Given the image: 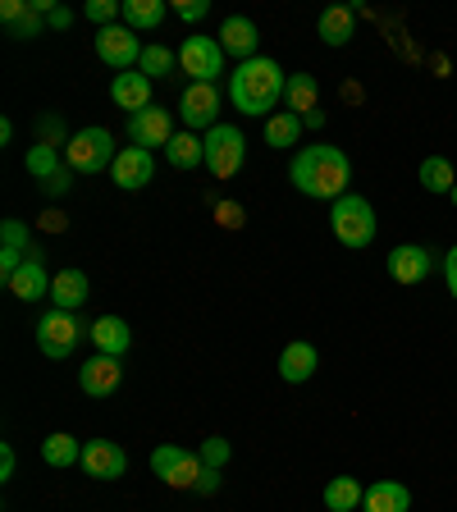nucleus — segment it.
Wrapping results in <instances>:
<instances>
[{
    "label": "nucleus",
    "mask_w": 457,
    "mask_h": 512,
    "mask_svg": "<svg viewBox=\"0 0 457 512\" xmlns=\"http://www.w3.org/2000/svg\"><path fill=\"white\" fill-rule=\"evenodd\" d=\"M256 42H261V32H256V23L243 19V14H229V19L220 23V46H224V55H238V64L256 60Z\"/></svg>",
    "instance_id": "obj_17"
},
{
    "label": "nucleus",
    "mask_w": 457,
    "mask_h": 512,
    "mask_svg": "<svg viewBox=\"0 0 457 512\" xmlns=\"http://www.w3.org/2000/svg\"><path fill=\"white\" fill-rule=\"evenodd\" d=\"M69 188H74V170H55L51 179L42 183V192H46V197H64V192H69Z\"/></svg>",
    "instance_id": "obj_38"
},
{
    "label": "nucleus",
    "mask_w": 457,
    "mask_h": 512,
    "mask_svg": "<svg viewBox=\"0 0 457 512\" xmlns=\"http://www.w3.org/2000/svg\"><path fill=\"white\" fill-rule=\"evenodd\" d=\"M320 366V352L316 343L298 339V343H288L284 352H279V375H284V384H307L311 375H316Z\"/></svg>",
    "instance_id": "obj_21"
},
{
    "label": "nucleus",
    "mask_w": 457,
    "mask_h": 512,
    "mask_svg": "<svg viewBox=\"0 0 457 512\" xmlns=\"http://www.w3.org/2000/svg\"><path fill=\"white\" fill-rule=\"evenodd\" d=\"M83 14H87L92 23H101V28H110V23L119 19V5H115V0H87Z\"/></svg>",
    "instance_id": "obj_35"
},
{
    "label": "nucleus",
    "mask_w": 457,
    "mask_h": 512,
    "mask_svg": "<svg viewBox=\"0 0 457 512\" xmlns=\"http://www.w3.org/2000/svg\"><path fill=\"white\" fill-rule=\"evenodd\" d=\"M174 64H179V55H174L170 46L151 42L147 51H142V64H138V69L151 78V83H156V78H170V74H174Z\"/></svg>",
    "instance_id": "obj_33"
},
{
    "label": "nucleus",
    "mask_w": 457,
    "mask_h": 512,
    "mask_svg": "<svg viewBox=\"0 0 457 512\" xmlns=\"http://www.w3.org/2000/svg\"><path fill=\"white\" fill-rule=\"evenodd\" d=\"M229 453H234V448H229V439H220V435L202 439V448H197V458H202L211 471H220L224 462H229Z\"/></svg>",
    "instance_id": "obj_34"
},
{
    "label": "nucleus",
    "mask_w": 457,
    "mask_h": 512,
    "mask_svg": "<svg viewBox=\"0 0 457 512\" xmlns=\"http://www.w3.org/2000/svg\"><path fill=\"white\" fill-rule=\"evenodd\" d=\"M42 462L46 467H55V471H69L74 462H83V444H78L74 435H46L42 439Z\"/></svg>",
    "instance_id": "obj_29"
},
{
    "label": "nucleus",
    "mask_w": 457,
    "mask_h": 512,
    "mask_svg": "<svg viewBox=\"0 0 457 512\" xmlns=\"http://www.w3.org/2000/svg\"><path fill=\"white\" fill-rule=\"evenodd\" d=\"M128 467V453L115 444V439H92L83 444V471L96 480H119Z\"/></svg>",
    "instance_id": "obj_16"
},
{
    "label": "nucleus",
    "mask_w": 457,
    "mask_h": 512,
    "mask_svg": "<svg viewBox=\"0 0 457 512\" xmlns=\"http://www.w3.org/2000/svg\"><path fill=\"white\" fill-rule=\"evenodd\" d=\"M115 138H110L101 124H87V128H78L74 138L64 142V160H69V170L74 174H101V170H110L115 165Z\"/></svg>",
    "instance_id": "obj_4"
},
{
    "label": "nucleus",
    "mask_w": 457,
    "mask_h": 512,
    "mask_svg": "<svg viewBox=\"0 0 457 512\" xmlns=\"http://www.w3.org/2000/svg\"><path fill=\"white\" fill-rule=\"evenodd\" d=\"M69 23H74V10H69V5H55L51 14H46V28H69Z\"/></svg>",
    "instance_id": "obj_41"
},
{
    "label": "nucleus",
    "mask_w": 457,
    "mask_h": 512,
    "mask_svg": "<svg viewBox=\"0 0 457 512\" xmlns=\"http://www.w3.org/2000/svg\"><path fill=\"white\" fill-rule=\"evenodd\" d=\"M87 293H92V284H87V275L83 270H60L55 275V284H51V302H55V311H78L87 302Z\"/></svg>",
    "instance_id": "obj_24"
},
{
    "label": "nucleus",
    "mask_w": 457,
    "mask_h": 512,
    "mask_svg": "<svg viewBox=\"0 0 457 512\" xmlns=\"http://www.w3.org/2000/svg\"><path fill=\"white\" fill-rule=\"evenodd\" d=\"M412 508V490L398 485V480H375L366 485V499H362V512H407Z\"/></svg>",
    "instance_id": "obj_23"
},
{
    "label": "nucleus",
    "mask_w": 457,
    "mask_h": 512,
    "mask_svg": "<svg viewBox=\"0 0 457 512\" xmlns=\"http://www.w3.org/2000/svg\"><path fill=\"white\" fill-rule=\"evenodd\" d=\"M55 170H64V160H60V147L55 142H37V147L28 151V174L37 183H46Z\"/></svg>",
    "instance_id": "obj_32"
},
{
    "label": "nucleus",
    "mask_w": 457,
    "mask_h": 512,
    "mask_svg": "<svg viewBox=\"0 0 457 512\" xmlns=\"http://www.w3.org/2000/svg\"><path fill=\"white\" fill-rule=\"evenodd\" d=\"M206 14H211L206 0H174V19H183V23H197V19H206Z\"/></svg>",
    "instance_id": "obj_36"
},
{
    "label": "nucleus",
    "mask_w": 457,
    "mask_h": 512,
    "mask_svg": "<svg viewBox=\"0 0 457 512\" xmlns=\"http://www.w3.org/2000/svg\"><path fill=\"white\" fill-rule=\"evenodd\" d=\"M302 128H307V124H302V115H293V110H279V115L266 119V147H275V151L298 147Z\"/></svg>",
    "instance_id": "obj_30"
},
{
    "label": "nucleus",
    "mask_w": 457,
    "mask_h": 512,
    "mask_svg": "<svg viewBox=\"0 0 457 512\" xmlns=\"http://www.w3.org/2000/svg\"><path fill=\"white\" fill-rule=\"evenodd\" d=\"M284 83H288L284 69L275 60H266V55H256V60H243L229 74V101L243 115H270L284 101Z\"/></svg>",
    "instance_id": "obj_2"
},
{
    "label": "nucleus",
    "mask_w": 457,
    "mask_h": 512,
    "mask_svg": "<svg viewBox=\"0 0 457 512\" xmlns=\"http://www.w3.org/2000/svg\"><path fill=\"white\" fill-rule=\"evenodd\" d=\"M51 284H55V275H46V266H42V256H37V252H32L10 279H5V288H10L19 302H42V298H51Z\"/></svg>",
    "instance_id": "obj_15"
},
{
    "label": "nucleus",
    "mask_w": 457,
    "mask_h": 512,
    "mask_svg": "<svg viewBox=\"0 0 457 512\" xmlns=\"http://www.w3.org/2000/svg\"><path fill=\"white\" fill-rule=\"evenodd\" d=\"M165 14H170V5L165 0H124L119 5V19H124V28L133 32H151L165 23Z\"/></svg>",
    "instance_id": "obj_27"
},
{
    "label": "nucleus",
    "mask_w": 457,
    "mask_h": 512,
    "mask_svg": "<svg viewBox=\"0 0 457 512\" xmlns=\"http://www.w3.org/2000/svg\"><path fill=\"white\" fill-rule=\"evenodd\" d=\"M110 101H115L119 110H128V115H138V110L151 106V78L142 74V69H128V74H115V83H110Z\"/></svg>",
    "instance_id": "obj_18"
},
{
    "label": "nucleus",
    "mask_w": 457,
    "mask_h": 512,
    "mask_svg": "<svg viewBox=\"0 0 457 512\" xmlns=\"http://www.w3.org/2000/svg\"><path fill=\"white\" fill-rule=\"evenodd\" d=\"M448 202H453V206H457V188H453V192H448Z\"/></svg>",
    "instance_id": "obj_46"
},
{
    "label": "nucleus",
    "mask_w": 457,
    "mask_h": 512,
    "mask_svg": "<svg viewBox=\"0 0 457 512\" xmlns=\"http://www.w3.org/2000/svg\"><path fill=\"white\" fill-rule=\"evenodd\" d=\"M151 471H156L170 490H197V480H202L206 462L192 453V448H179V444H160L151 453Z\"/></svg>",
    "instance_id": "obj_7"
},
{
    "label": "nucleus",
    "mask_w": 457,
    "mask_h": 512,
    "mask_svg": "<svg viewBox=\"0 0 457 512\" xmlns=\"http://www.w3.org/2000/svg\"><path fill=\"white\" fill-rule=\"evenodd\" d=\"M215 115H220V87L215 83H188L179 96V119L192 128H202V133H211L215 128Z\"/></svg>",
    "instance_id": "obj_11"
},
{
    "label": "nucleus",
    "mask_w": 457,
    "mask_h": 512,
    "mask_svg": "<svg viewBox=\"0 0 457 512\" xmlns=\"http://www.w3.org/2000/svg\"><path fill=\"white\" fill-rule=\"evenodd\" d=\"M302 124H307V128H316V133H320V128H325V110H311V115L302 119Z\"/></svg>",
    "instance_id": "obj_45"
},
{
    "label": "nucleus",
    "mask_w": 457,
    "mask_h": 512,
    "mask_svg": "<svg viewBox=\"0 0 457 512\" xmlns=\"http://www.w3.org/2000/svg\"><path fill=\"white\" fill-rule=\"evenodd\" d=\"M330 229H334V238H339L343 247L362 252V247L375 243V229H380V220H375V206L366 202L362 192H343L339 202L330 206Z\"/></svg>",
    "instance_id": "obj_3"
},
{
    "label": "nucleus",
    "mask_w": 457,
    "mask_h": 512,
    "mask_svg": "<svg viewBox=\"0 0 457 512\" xmlns=\"http://www.w3.org/2000/svg\"><path fill=\"white\" fill-rule=\"evenodd\" d=\"M284 110H293V115L307 119L311 110H320V83L311 74H288L284 83Z\"/></svg>",
    "instance_id": "obj_25"
},
{
    "label": "nucleus",
    "mask_w": 457,
    "mask_h": 512,
    "mask_svg": "<svg viewBox=\"0 0 457 512\" xmlns=\"http://www.w3.org/2000/svg\"><path fill=\"white\" fill-rule=\"evenodd\" d=\"M0 238H5V247H23V252H32L23 220H5V224H0Z\"/></svg>",
    "instance_id": "obj_37"
},
{
    "label": "nucleus",
    "mask_w": 457,
    "mask_h": 512,
    "mask_svg": "<svg viewBox=\"0 0 457 512\" xmlns=\"http://www.w3.org/2000/svg\"><path fill=\"white\" fill-rule=\"evenodd\" d=\"M92 330V325H83L78 320V311H46L42 320H37V348L46 352V357H55V362H64L69 352L78 348V339Z\"/></svg>",
    "instance_id": "obj_5"
},
{
    "label": "nucleus",
    "mask_w": 457,
    "mask_h": 512,
    "mask_svg": "<svg viewBox=\"0 0 457 512\" xmlns=\"http://www.w3.org/2000/svg\"><path fill=\"white\" fill-rule=\"evenodd\" d=\"M288 179H293V188L302 192V197H311V202H339L343 192H352V160L343 147H325V142H316V147H302L298 156L288 160Z\"/></svg>",
    "instance_id": "obj_1"
},
{
    "label": "nucleus",
    "mask_w": 457,
    "mask_h": 512,
    "mask_svg": "<svg viewBox=\"0 0 457 512\" xmlns=\"http://www.w3.org/2000/svg\"><path fill=\"white\" fill-rule=\"evenodd\" d=\"M87 339L96 343V352H106V357H124V352L133 348V330H128L124 316H96Z\"/></svg>",
    "instance_id": "obj_19"
},
{
    "label": "nucleus",
    "mask_w": 457,
    "mask_h": 512,
    "mask_svg": "<svg viewBox=\"0 0 457 512\" xmlns=\"http://www.w3.org/2000/svg\"><path fill=\"white\" fill-rule=\"evenodd\" d=\"M215 490H220V471L206 467V471H202V480H197V494H215Z\"/></svg>",
    "instance_id": "obj_44"
},
{
    "label": "nucleus",
    "mask_w": 457,
    "mask_h": 512,
    "mask_svg": "<svg viewBox=\"0 0 457 512\" xmlns=\"http://www.w3.org/2000/svg\"><path fill=\"white\" fill-rule=\"evenodd\" d=\"M320 499H325V508L330 512H357L366 499V485L357 476H334L325 490H320Z\"/></svg>",
    "instance_id": "obj_26"
},
{
    "label": "nucleus",
    "mask_w": 457,
    "mask_h": 512,
    "mask_svg": "<svg viewBox=\"0 0 457 512\" xmlns=\"http://www.w3.org/2000/svg\"><path fill=\"white\" fill-rule=\"evenodd\" d=\"M179 69L188 74V83H215L224 74V46L220 37H183L179 46Z\"/></svg>",
    "instance_id": "obj_8"
},
{
    "label": "nucleus",
    "mask_w": 457,
    "mask_h": 512,
    "mask_svg": "<svg viewBox=\"0 0 457 512\" xmlns=\"http://www.w3.org/2000/svg\"><path fill=\"white\" fill-rule=\"evenodd\" d=\"M435 252H430V247H421V243H403V247H394V252H389V261H384V270H389V279H394V284H426L430 275H435Z\"/></svg>",
    "instance_id": "obj_10"
},
{
    "label": "nucleus",
    "mask_w": 457,
    "mask_h": 512,
    "mask_svg": "<svg viewBox=\"0 0 457 512\" xmlns=\"http://www.w3.org/2000/svg\"><path fill=\"white\" fill-rule=\"evenodd\" d=\"M444 284H448V293L457 298V247H448L444 252Z\"/></svg>",
    "instance_id": "obj_39"
},
{
    "label": "nucleus",
    "mask_w": 457,
    "mask_h": 512,
    "mask_svg": "<svg viewBox=\"0 0 457 512\" xmlns=\"http://www.w3.org/2000/svg\"><path fill=\"white\" fill-rule=\"evenodd\" d=\"M119 380H124V366H119V357H106V352H96L78 366V389L87 398H110L119 389Z\"/></svg>",
    "instance_id": "obj_13"
},
{
    "label": "nucleus",
    "mask_w": 457,
    "mask_h": 512,
    "mask_svg": "<svg viewBox=\"0 0 457 512\" xmlns=\"http://www.w3.org/2000/svg\"><path fill=\"white\" fill-rule=\"evenodd\" d=\"M165 160H170L174 170H197V165H206V147H202V138L197 133H174L170 138V147H165Z\"/></svg>",
    "instance_id": "obj_28"
},
{
    "label": "nucleus",
    "mask_w": 457,
    "mask_h": 512,
    "mask_svg": "<svg viewBox=\"0 0 457 512\" xmlns=\"http://www.w3.org/2000/svg\"><path fill=\"white\" fill-rule=\"evenodd\" d=\"M215 215H220V224H229V229H238V224H243V206H234V202H220V206H215Z\"/></svg>",
    "instance_id": "obj_40"
},
{
    "label": "nucleus",
    "mask_w": 457,
    "mask_h": 512,
    "mask_svg": "<svg viewBox=\"0 0 457 512\" xmlns=\"http://www.w3.org/2000/svg\"><path fill=\"white\" fill-rule=\"evenodd\" d=\"M142 51H147V46H138V32L124 28V23H110V28L96 32V55H101L110 69H119V74L138 69V64H142Z\"/></svg>",
    "instance_id": "obj_9"
},
{
    "label": "nucleus",
    "mask_w": 457,
    "mask_h": 512,
    "mask_svg": "<svg viewBox=\"0 0 457 512\" xmlns=\"http://www.w3.org/2000/svg\"><path fill=\"white\" fill-rule=\"evenodd\" d=\"M42 229H46V234H64V229H69V220H64L60 211H46L42 215Z\"/></svg>",
    "instance_id": "obj_43"
},
{
    "label": "nucleus",
    "mask_w": 457,
    "mask_h": 512,
    "mask_svg": "<svg viewBox=\"0 0 457 512\" xmlns=\"http://www.w3.org/2000/svg\"><path fill=\"white\" fill-rule=\"evenodd\" d=\"M151 174H156V160H151V151H142V147H119L115 165H110V179H115V188H124V192L147 188Z\"/></svg>",
    "instance_id": "obj_14"
},
{
    "label": "nucleus",
    "mask_w": 457,
    "mask_h": 512,
    "mask_svg": "<svg viewBox=\"0 0 457 512\" xmlns=\"http://www.w3.org/2000/svg\"><path fill=\"white\" fill-rule=\"evenodd\" d=\"M14 462H19V458H14V444H0V480L14 476Z\"/></svg>",
    "instance_id": "obj_42"
},
{
    "label": "nucleus",
    "mask_w": 457,
    "mask_h": 512,
    "mask_svg": "<svg viewBox=\"0 0 457 512\" xmlns=\"http://www.w3.org/2000/svg\"><path fill=\"white\" fill-rule=\"evenodd\" d=\"M316 32H320V42L339 51V46H348L352 37H357V10H352V5H330V10L320 14Z\"/></svg>",
    "instance_id": "obj_22"
},
{
    "label": "nucleus",
    "mask_w": 457,
    "mask_h": 512,
    "mask_svg": "<svg viewBox=\"0 0 457 512\" xmlns=\"http://www.w3.org/2000/svg\"><path fill=\"white\" fill-rule=\"evenodd\" d=\"M0 19H5V32H10L14 42H32V37H42V28H46V14L32 10V0H5V5H0Z\"/></svg>",
    "instance_id": "obj_20"
},
{
    "label": "nucleus",
    "mask_w": 457,
    "mask_h": 512,
    "mask_svg": "<svg viewBox=\"0 0 457 512\" xmlns=\"http://www.w3.org/2000/svg\"><path fill=\"white\" fill-rule=\"evenodd\" d=\"M202 147H206V170H211L215 179H234V174L243 170L247 138L238 133L234 124H215L211 133L202 138Z\"/></svg>",
    "instance_id": "obj_6"
},
{
    "label": "nucleus",
    "mask_w": 457,
    "mask_h": 512,
    "mask_svg": "<svg viewBox=\"0 0 457 512\" xmlns=\"http://www.w3.org/2000/svg\"><path fill=\"white\" fill-rule=\"evenodd\" d=\"M128 138H133V147H142V151H151V147H170V138H174V119H170V110L147 106V110H138V115H128Z\"/></svg>",
    "instance_id": "obj_12"
},
{
    "label": "nucleus",
    "mask_w": 457,
    "mask_h": 512,
    "mask_svg": "<svg viewBox=\"0 0 457 512\" xmlns=\"http://www.w3.org/2000/svg\"><path fill=\"white\" fill-rule=\"evenodd\" d=\"M416 174H421V188H426V192H444V197H448V192L457 188V170L448 165L444 156H426Z\"/></svg>",
    "instance_id": "obj_31"
}]
</instances>
